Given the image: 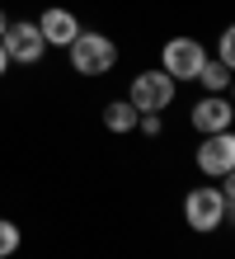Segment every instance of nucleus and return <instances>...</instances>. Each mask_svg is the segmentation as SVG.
<instances>
[{
    "label": "nucleus",
    "mask_w": 235,
    "mask_h": 259,
    "mask_svg": "<svg viewBox=\"0 0 235 259\" xmlns=\"http://www.w3.org/2000/svg\"><path fill=\"white\" fill-rule=\"evenodd\" d=\"M66 52H71L75 75H108L118 66V42L104 38V33H85V28H80V38H75Z\"/></svg>",
    "instance_id": "obj_1"
},
{
    "label": "nucleus",
    "mask_w": 235,
    "mask_h": 259,
    "mask_svg": "<svg viewBox=\"0 0 235 259\" xmlns=\"http://www.w3.org/2000/svg\"><path fill=\"white\" fill-rule=\"evenodd\" d=\"M183 222L193 226L198 236L216 231V226H226V198L216 184H202V189H188L183 193Z\"/></svg>",
    "instance_id": "obj_2"
},
{
    "label": "nucleus",
    "mask_w": 235,
    "mask_h": 259,
    "mask_svg": "<svg viewBox=\"0 0 235 259\" xmlns=\"http://www.w3.org/2000/svg\"><path fill=\"white\" fill-rule=\"evenodd\" d=\"M174 95H179L174 75H165L160 66H155V71H141L136 80H132V90H127V99H132L136 113H160V109L174 104Z\"/></svg>",
    "instance_id": "obj_3"
},
{
    "label": "nucleus",
    "mask_w": 235,
    "mask_h": 259,
    "mask_svg": "<svg viewBox=\"0 0 235 259\" xmlns=\"http://www.w3.org/2000/svg\"><path fill=\"white\" fill-rule=\"evenodd\" d=\"M202 62H207V48H202L198 38H169L165 48H160V71H165V75H174V85L198 80Z\"/></svg>",
    "instance_id": "obj_4"
},
{
    "label": "nucleus",
    "mask_w": 235,
    "mask_h": 259,
    "mask_svg": "<svg viewBox=\"0 0 235 259\" xmlns=\"http://www.w3.org/2000/svg\"><path fill=\"white\" fill-rule=\"evenodd\" d=\"M198 170L207 175V179H221V175L235 170V127H230V132L202 137V146H198Z\"/></svg>",
    "instance_id": "obj_5"
},
{
    "label": "nucleus",
    "mask_w": 235,
    "mask_h": 259,
    "mask_svg": "<svg viewBox=\"0 0 235 259\" xmlns=\"http://www.w3.org/2000/svg\"><path fill=\"white\" fill-rule=\"evenodd\" d=\"M0 48H5L10 62L38 66V62H42V52H47V42H42V33H38V24H10L5 33H0Z\"/></svg>",
    "instance_id": "obj_6"
},
{
    "label": "nucleus",
    "mask_w": 235,
    "mask_h": 259,
    "mask_svg": "<svg viewBox=\"0 0 235 259\" xmlns=\"http://www.w3.org/2000/svg\"><path fill=\"white\" fill-rule=\"evenodd\" d=\"M230 123H235V104H230L226 95H202V99L193 104V127H198L202 137L230 132Z\"/></svg>",
    "instance_id": "obj_7"
},
{
    "label": "nucleus",
    "mask_w": 235,
    "mask_h": 259,
    "mask_svg": "<svg viewBox=\"0 0 235 259\" xmlns=\"http://www.w3.org/2000/svg\"><path fill=\"white\" fill-rule=\"evenodd\" d=\"M38 33H42L47 48H71V42L80 38V19H75L71 10H47L38 19Z\"/></svg>",
    "instance_id": "obj_8"
},
{
    "label": "nucleus",
    "mask_w": 235,
    "mask_h": 259,
    "mask_svg": "<svg viewBox=\"0 0 235 259\" xmlns=\"http://www.w3.org/2000/svg\"><path fill=\"white\" fill-rule=\"evenodd\" d=\"M136 118H141V113L132 109V99H113V104H104V127H108V132H118V137H122V132H136Z\"/></svg>",
    "instance_id": "obj_9"
},
{
    "label": "nucleus",
    "mask_w": 235,
    "mask_h": 259,
    "mask_svg": "<svg viewBox=\"0 0 235 259\" xmlns=\"http://www.w3.org/2000/svg\"><path fill=\"white\" fill-rule=\"evenodd\" d=\"M230 66H221V62H216V57H207V62H202V71H198V85L202 90H207V95H226V90H230Z\"/></svg>",
    "instance_id": "obj_10"
},
{
    "label": "nucleus",
    "mask_w": 235,
    "mask_h": 259,
    "mask_svg": "<svg viewBox=\"0 0 235 259\" xmlns=\"http://www.w3.org/2000/svg\"><path fill=\"white\" fill-rule=\"evenodd\" d=\"M216 62H221V66H230V71H235V24L226 28V33H221V38H216Z\"/></svg>",
    "instance_id": "obj_11"
},
{
    "label": "nucleus",
    "mask_w": 235,
    "mask_h": 259,
    "mask_svg": "<svg viewBox=\"0 0 235 259\" xmlns=\"http://www.w3.org/2000/svg\"><path fill=\"white\" fill-rule=\"evenodd\" d=\"M14 250H19V226L0 217V259H10Z\"/></svg>",
    "instance_id": "obj_12"
},
{
    "label": "nucleus",
    "mask_w": 235,
    "mask_h": 259,
    "mask_svg": "<svg viewBox=\"0 0 235 259\" xmlns=\"http://www.w3.org/2000/svg\"><path fill=\"white\" fill-rule=\"evenodd\" d=\"M136 127L146 132V137H160V132H165V123H160V113H141V118H136Z\"/></svg>",
    "instance_id": "obj_13"
},
{
    "label": "nucleus",
    "mask_w": 235,
    "mask_h": 259,
    "mask_svg": "<svg viewBox=\"0 0 235 259\" xmlns=\"http://www.w3.org/2000/svg\"><path fill=\"white\" fill-rule=\"evenodd\" d=\"M221 198H235V170L221 175Z\"/></svg>",
    "instance_id": "obj_14"
},
{
    "label": "nucleus",
    "mask_w": 235,
    "mask_h": 259,
    "mask_svg": "<svg viewBox=\"0 0 235 259\" xmlns=\"http://www.w3.org/2000/svg\"><path fill=\"white\" fill-rule=\"evenodd\" d=\"M226 222H235V198H226Z\"/></svg>",
    "instance_id": "obj_15"
},
{
    "label": "nucleus",
    "mask_w": 235,
    "mask_h": 259,
    "mask_svg": "<svg viewBox=\"0 0 235 259\" xmlns=\"http://www.w3.org/2000/svg\"><path fill=\"white\" fill-rule=\"evenodd\" d=\"M5 66H10V57H5V48H0V75H5Z\"/></svg>",
    "instance_id": "obj_16"
},
{
    "label": "nucleus",
    "mask_w": 235,
    "mask_h": 259,
    "mask_svg": "<svg viewBox=\"0 0 235 259\" xmlns=\"http://www.w3.org/2000/svg\"><path fill=\"white\" fill-rule=\"evenodd\" d=\"M226 99H230V104H235V75H230V90H226Z\"/></svg>",
    "instance_id": "obj_17"
},
{
    "label": "nucleus",
    "mask_w": 235,
    "mask_h": 259,
    "mask_svg": "<svg viewBox=\"0 0 235 259\" xmlns=\"http://www.w3.org/2000/svg\"><path fill=\"white\" fill-rule=\"evenodd\" d=\"M5 28H10V19H5V10H0V33H5Z\"/></svg>",
    "instance_id": "obj_18"
}]
</instances>
